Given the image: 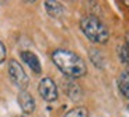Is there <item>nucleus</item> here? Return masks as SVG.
I'll use <instances>...</instances> for the list:
<instances>
[{
	"label": "nucleus",
	"mask_w": 129,
	"mask_h": 117,
	"mask_svg": "<svg viewBox=\"0 0 129 117\" xmlns=\"http://www.w3.org/2000/svg\"><path fill=\"white\" fill-rule=\"evenodd\" d=\"M80 28L83 34L95 44H105L110 38V31L107 26L95 16H86L80 21Z\"/></svg>",
	"instance_id": "obj_2"
},
{
	"label": "nucleus",
	"mask_w": 129,
	"mask_h": 117,
	"mask_svg": "<svg viewBox=\"0 0 129 117\" xmlns=\"http://www.w3.org/2000/svg\"><path fill=\"white\" fill-rule=\"evenodd\" d=\"M9 75H10L11 82L16 85L17 88H20L21 90H25L29 83V79H28V75L25 73V71L23 69V66L20 65L18 61L11 59L9 62Z\"/></svg>",
	"instance_id": "obj_3"
},
{
	"label": "nucleus",
	"mask_w": 129,
	"mask_h": 117,
	"mask_svg": "<svg viewBox=\"0 0 129 117\" xmlns=\"http://www.w3.org/2000/svg\"><path fill=\"white\" fill-rule=\"evenodd\" d=\"M17 100H18V104H20V107H21V110L25 114H31L32 111L35 110V100L31 96V93H28L27 90L20 92Z\"/></svg>",
	"instance_id": "obj_5"
},
{
	"label": "nucleus",
	"mask_w": 129,
	"mask_h": 117,
	"mask_svg": "<svg viewBox=\"0 0 129 117\" xmlns=\"http://www.w3.org/2000/svg\"><path fill=\"white\" fill-rule=\"evenodd\" d=\"M64 93L68 94L69 97H72L73 100H77L81 96V89L74 81L68 79V82H64Z\"/></svg>",
	"instance_id": "obj_8"
},
{
	"label": "nucleus",
	"mask_w": 129,
	"mask_h": 117,
	"mask_svg": "<svg viewBox=\"0 0 129 117\" xmlns=\"http://www.w3.org/2000/svg\"><path fill=\"white\" fill-rule=\"evenodd\" d=\"M52 61L58 66V69L64 73L68 78H80V76L86 75L87 72V66L83 58L74 54L73 51L69 49L59 48L52 52Z\"/></svg>",
	"instance_id": "obj_1"
},
{
	"label": "nucleus",
	"mask_w": 129,
	"mask_h": 117,
	"mask_svg": "<svg viewBox=\"0 0 129 117\" xmlns=\"http://www.w3.org/2000/svg\"><path fill=\"white\" fill-rule=\"evenodd\" d=\"M20 55H21L23 61L32 69V72H35V73H41V71H42V69H41V62H39L38 56H37L34 52H31V51H21Z\"/></svg>",
	"instance_id": "obj_6"
},
{
	"label": "nucleus",
	"mask_w": 129,
	"mask_h": 117,
	"mask_svg": "<svg viewBox=\"0 0 129 117\" xmlns=\"http://www.w3.org/2000/svg\"><path fill=\"white\" fill-rule=\"evenodd\" d=\"M126 47H128V51H129V34L126 35Z\"/></svg>",
	"instance_id": "obj_13"
},
{
	"label": "nucleus",
	"mask_w": 129,
	"mask_h": 117,
	"mask_svg": "<svg viewBox=\"0 0 129 117\" xmlns=\"http://www.w3.org/2000/svg\"><path fill=\"white\" fill-rule=\"evenodd\" d=\"M6 55H7V51H6V47L2 41H0V64H3L6 61Z\"/></svg>",
	"instance_id": "obj_12"
},
{
	"label": "nucleus",
	"mask_w": 129,
	"mask_h": 117,
	"mask_svg": "<svg viewBox=\"0 0 129 117\" xmlns=\"http://www.w3.org/2000/svg\"><path fill=\"white\" fill-rule=\"evenodd\" d=\"M63 117H88V111L86 107L79 106V107H74L72 110H69Z\"/></svg>",
	"instance_id": "obj_10"
},
{
	"label": "nucleus",
	"mask_w": 129,
	"mask_h": 117,
	"mask_svg": "<svg viewBox=\"0 0 129 117\" xmlns=\"http://www.w3.org/2000/svg\"><path fill=\"white\" fill-rule=\"evenodd\" d=\"M118 54H119V58L122 61V64L128 65L129 64V51H128V47L126 45H121L119 49H118Z\"/></svg>",
	"instance_id": "obj_11"
},
{
	"label": "nucleus",
	"mask_w": 129,
	"mask_h": 117,
	"mask_svg": "<svg viewBox=\"0 0 129 117\" xmlns=\"http://www.w3.org/2000/svg\"><path fill=\"white\" fill-rule=\"evenodd\" d=\"M126 109H128V111H129V106H128V107H126Z\"/></svg>",
	"instance_id": "obj_15"
},
{
	"label": "nucleus",
	"mask_w": 129,
	"mask_h": 117,
	"mask_svg": "<svg viewBox=\"0 0 129 117\" xmlns=\"http://www.w3.org/2000/svg\"><path fill=\"white\" fill-rule=\"evenodd\" d=\"M45 9L48 11V14L53 18H60L64 14V7L62 6L59 2H53V0H49V2H45Z\"/></svg>",
	"instance_id": "obj_7"
},
{
	"label": "nucleus",
	"mask_w": 129,
	"mask_h": 117,
	"mask_svg": "<svg viewBox=\"0 0 129 117\" xmlns=\"http://www.w3.org/2000/svg\"><path fill=\"white\" fill-rule=\"evenodd\" d=\"M18 117H27V116H18Z\"/></svg>",
	"instance_id": "obj_14"
},
{
	"label": "nucleus",
	"mask_w": 129,
	"mask_h": 117,
	"mask_svg": "<svg viewBox=\"0 0 129 117\" xmlns=\"http://www.w3.org/2000/svg\"><path fill=\"white\" fill-rule=\"evenodd\" d=\"M38 92L41 94V97L45 102H55L58 99V94H59L56 83L51 78L41 79V82L38 85Z\"/></svg>",
	"instance_id": "obj_4"
},
{
	"label": "nucleus",
	"mask_w": 129,
	"mask_h": 117,
	"mask_svg": "<svg viewBox=\"0 0 129 117\" xmlns=\"http://www.w3.org/2000/svg\"><path fill=\"white\" fill-rule=\"evenodd\" d=\"M118 88H119L121 93L129 99V71L121 72L119 78H118Z\"/></svg>",
	"instance_id": "obj_9"
}]
</instances>
